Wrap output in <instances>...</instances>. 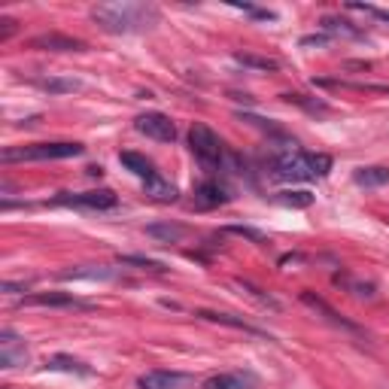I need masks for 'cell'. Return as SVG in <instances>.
<instances>
[{
	"label": "cell",
	"instance_id": "obj_1",
	"mask_svg": "<svg viewBox=\"0 0 389 389\" xmlns=\"http://www.w3.org/2000/svg\"><path fill=\"white\" fill-rule=\"evenodd\" d=\"M92 19L107 34H143V31H153L155 24L162 22V13H158V6H153V3H131V0H122V3L94 6Z\"/></svg>",
	"mask_w": 389,
	"mask_h": 389
},
{
	"label": "cell",
	"instance_id": "obj_2",
	"mask_svg": "<svg viewBox=\"0 0 389 389\" xmlns=\"http://www.w3.org/2000/svg\"><path fill=\"white\" fill-rule=\"evenodd\" d=\"M271 180L280 183H302V180H323L332 171V158L323 153H302V149H289L283 155H274L271 164Z\"/></svg>",
	"mask_w": 389,
	"mask_h": 389
},
{
	"label": "cell",
	"instance_id": "obj_3",
	"mask_svg": "<svg viewBox=\"0 0 389 389\" xmlns=\"http://www.w3.org/2000/svg\"><path fill=\"white\" fill-rule=\"evenodd\" d=\"M189 146H192L194 158H198L207 174L225 171V146H222V140H219V134L213 128L194 122L192 131H189Z\"/></svg>",
	"mask_w": 389,
	"mask_h": 389
},
{
	"label": "cell",
	"instance_id": "obj_4",
	"mask_svg": "<svg viewBox=\"0 0 389 389\" xmlns=\"http://www.w3.org/2000/svg\"><path fill=\"white\" fill-rule=\"evenodd\" d=\"M85 146L83 143H34V146H19V149H3V162H58V158H76L83 155Z\"/></svg>",
	"mask_w": 389,
	"mask_h": 389
},
{
	"label": "cell",
	"instance_id": "obj_5",
	"mask_svg": "<svg viewBox=\"0 0 389 389\" xmlns=\"http://www.w3.org/2000/svg\"><path fill=\"white\" fill-rule=\"evenodd\" d=\"M302 304H307L311 307L313 313H320L325 323L329 325H334V329H341V332H350V334H356V338H365V329H362V325H356V323H350L347 316H341L338 311H334V307L325 302V298H320V295H313V292H302Z\"/></svg>",
	"mask_w": 389,
	"mask_h": 389
},
{
	"label": "cell",
	"instance_id": "obj_6",
	"mask_svg": "<svg viewBox=\"0 0 389 389\" xmlns=\"http://www.w3.org/2000/svg\"><path fill=\"white\" fill-rule=\"evenodd\" d=\"M116 192L113 189H94V192H61L55 198V204H67V207H85V210H110L116 207Z\"/></svg>",
	"mask_w": 389,
	"mask_h": 389
},
{
	"label": "cell",
	"instance_id": "obj_7",
	"mask_svg": "<svg viewBox=\"0 0 389 389\" xmlns=\"http://www.w3.org/2000/svg\"><path fill=\"white\" fill-rule=\"evenodd\" d=\"M134 128L140 134L158 140V143H174L176 140V125L164 116V113H143V116L134 119Z\"/></svg>",
	"mask_w": 389,
	"mask_h": 389
},
{
	"label": "cell",
	"instance_id": "obj_8",
	"mask_svg": "<svg viewBox=\"0 0 389 389\" xmlns=\"http://www.w3.org/2000/svg\"><path fill=\"white\" fill-rule=\"evenodd\" d=\"M28 362V347L13 329L0 332V368H19Z\"/></svg>",
	"mask_w": 389,
	"mask_h": 389
},
{
	"label": "cell",
	"instance_id": "obj_9",
	"mask_svg": "<svg viewBox=\"0 0 389 389\" xmlns=\"http://www.w3.org/2000/svg\"><path fill=\"white\" fill-rule=\"evenodd\" d=\"M232 201V192L225 189L219 180H207V183H201L198 189H194V201L192 204L198 207V210H213V207H222Z\"/></svg>",
	"mask_w": 389,
	"mask_h": 389
},
{
	"label": "cell",
	"instance_id": "obj_10",
	"mask_svg": "<svg viewBox=\"0 0 389 389\" xmlns=\"http://www.w3.org/2000/svg\"><path fill=\"white\" fill-rule=\"evenodd\" d=\"M31 49H40V52H85V43L76 40V37H64V34H40V37H31L28 40Z\"/></svg>",
	"mask_w": 389,
	"mask_h": 389
},
{
	"label": "cell",
	"instance_id": "obj_11",
	"mask_svg": "<svg viewBox=\"0 0 389 389\" xmlns=\"http://www.w3.org/2000/svg\"><path fill=\"white\" fill-rule=\"evenodd\" d=\"M201 389H259V377L253 371H228V374L207 377Z\"/></svg>",
	"mask_w": 389,
	"mask_h": 389
},
{
	"label": "cell",
	"instance_id": "obj_12",
	"mask_svg": "<svg viewBox=\"0 0 389 389\" xmlns=\"http://www.w3.org/2000/svg\"><path fill=\"white\" fill-rule=\"evenodd\" d=\"M192 377L183 371H146L137 377V389H180Z\"/></svg>",
	"mask_w": 389,
	"mask_h": 389
},
{
	"label": "cell",
	"instance_id": "obj_13",
	"mask_svg": "<svg viewBox=\"0 0 389 389\" xmlns=\"http://www.w3.org/2000/svg\"><path fill=\"white\" fill-rule=\"evenodd\" d=\"M24 307H88L85 302H79L70 292H37V295H24Z\"/></svg>",
	"mask_w": 389,
	"mask_h": 389
},
{
	"label": "cell",
	"instance_id": "obj_14",
	"mask_svg": "<svg viewBox=\"0 0 389 389\" xmlns=\"http://www.w3.org/2000/svg\"><path fill=\"white\" fill-rule=\"evenodd\" d=\"M146 194H149L153 201H158V204H171V201H176V194H180V192H176L174 183H167L164 176L155 171V174L146 180Z\"/></svg>",
	"mask_w": 389,
	"mask_h": 389
},
{
	"label": "cell",
	"instance_id": "obj_15",
	"mask_svg": "<svg viewBox=\"0 0 389 389\" xmlns=\"http://www.w3.org/2000/svg\"><path fill=\"white\" fill-rule=\"evenodd\" d=\"M353 183L365 185V189H380V185H389V167H380V164L359 167V171L353 174Z\"/></svg>",
	"mask_w": 389,
	"mask_h": 389
},
{
	"label": "cell",
	"instance_id": "obj_16",
	"mask_svg": "<svg viewBox=\"0 0 389 389\" xmlns=\"http://www.w3.org/2000/svg\"><path fill=\"white\" fill-rule=\"evenodd\" d=\"M119 162L125 164V167H128V171L134 174V176H140V180H143V183H146L153 174H155L153 162H149L146 155H140V153H122V155H119Z\"/></svg>",
	"mask_w": 389,
	"mask_h": 389
},
{
	"label": "cell",
	"instance_id": "obj_17",
	"mask_svg": "<svg viewBox=\"0 0 389 389\" xmlns=\"http://www.w3.org/2000/svg\"><path fill=\"white\" fill-rule=\"evenodd\" d=\"M46 368H52V371H67V374H83V377L92 374V368H88L85 362H79L73 356H64V353H58V356L46 359Z\"/></svg>",
	"mask_w": 389,
	"mask_h": 389
},
{
	"label": "cell",
	"instance_id": "obj_18",
	"mask_svg": "<svg viewBox=\"0 0 389 389\" xmlns=\"http://www.w3.org/2000/svg\"><path fill=\"white\" fill-rule=\"evenodd\" d=\"M146 234L155 237V241H162V243H176L185 234V228L176 225V222H155V225H146Z\"/></svg>",
	"mask_w": 389,
	"mask_h": 389
},
{
	"label": "cell",
	"instance_id": "obj_19",
	"mask_svg": "<svg viewBox=\"0 0 389 389\" xmlns=\"http://www.w3.org/2000/svg\"><path fill=\"white\" fill-rule=\"evenodd\" d=\"M234 61H237V64H243V67H250V70H264V73H271V70H277V67H280V61H277V58L253 55V52H237Z\"/></svg>",
	"mask_w": 389,
	"mask_h": 389
},
{
	"label": "cell",
	"instance_id": "obj_20",
	"mask_svg": "<svg viewBox=\"0 0 389 389\" xmlns=\"http://www.w3.org/2000/svg\"><path fill=\"white\" fill-rule=\"evenodd\" d=\"M61 280H113L116 271L113 268H73V271H61Z\"/></svg>",
	"mask_w": 389,
	"mask_h": 389
},
{
	"label": "cell",
	"instance_id": "obj_21",
	"mask_svg": "<svg viewBox=\"0 0 389 389\" xmlns=\"http://www.w3.org/2000/svg\"><path fill=\"white\" fill-rule=\"evenodd\" d=\"M198 316H204V320H210V323H219V325H232V329L250 332V334H262L259 329H253L250 323L237 320V316H232V313H219V311H198Z\"/></svg>",
	"mask_w": 389,
	"mask_h": 389
},
{
	"label": "cell",
	"instance_id": "obj_22",
	"mask_svg": "<svg viewBox=\"0 0 389 389\" xmlns=\"http://www.w3.org/2000/svg\"><path fill=\"white\" fill-rule=\"evenodd\" d=\"M277 201L283 207H311L313 204V194L311 192H280Z\"/></svg>",
	"mask_w": 389,
	"mask_h": 389
},
{
	"label": "cell",
	"instance_id": "obj_23",
	"mask_svg": "<svg viewBox=\"0 0 389 389\" xmlns=\"http://www.w3.org/2000/svg\"><path fill=\"white\" fill-rule=\"evenodd\" d=\"M40 88L52 94H64V92H76L79 83L76 79H40Z\"/></svg>",
	"mask_w": 389,
	"mask_h": 389
},
{
	"label": "cell",
	"instance_id": "obj_24",
	"mask_svg": "<svg viewBox=\"0 0 389 389\" xmlns=\"http://www.w3.org/2000/svg\"><path fill=\"white\" fill-rule=\"evenodd\" d=\"M119 262H122V264H137V268H143V271H155V274H164V271H167L162 262L146 259V255H119Z\"/></svg>",
	"mask_w": 389,
	"mask_h": 389
},
{
	"label": "cell",
	"instance_id": "obj_25",
	"mask_svg": "<svg viewBox=\"0 0 389 389\" xmlns=\"http://www.w3.org/2000/svg\"><path fill=\"white\" fill-rule=\"evenodd\" d=\"M323 28L329 31V34H344V37H359V31L353 28L350 22H344V19H334V15H329V19H323Z\"/></svg>",
	"mask_w": 389,
	"mask_h": 389
},
{
	"label": "cell",
	"instance_id": "obj_26",
	"mask_svg": "<svg viewBox=\"0 0 389 389\" xmlns=\"http://www.w3.org/2000/svg\"><path fill=\"white\" fill-rule=\"evenodd\" d=\"M237 286L250 292V295H253V298H255V302H259V304H264V307H271V311H280V302H277V298L264 295V292H262V289H255L253 283H243V280H237Z\"/></svg>",
	"mask_w": 389,
	"mask_h": 389
},
{
	"label": "cell",
	"instance_id": "obj_27",
	"mask_svg": "<svg viewBox=\"0 0 389 389\" xmlns=\"http://www.w3.org/2000/svg\"><path fill=\"white\" fill-rule=\"evenodd\" d=\"M225 232L241 234V237H246V241H253V243H264V234H262V232H255V228H246V225H228Z\"/></svg>",
	"mask_w": 389,
	"mask_h": 389
},
{
	"label": "cell",
	"instance_id": "obj_28",
	"mask_svg": "<svg viewBox=\"0 0 389 389\" xmlns=\"http://www.w3.org/2000/svg\"><path fill=\"white\" fill-rule=\"evenodd\" d=\"M15 31H19V22L10 19V15H3V19H0V43H6Z\"/></svg>",
	"mask_w": 389,
	"mask_h": 389
},
{
	"label": "cell",
	"instance_id": "obj_29",
	"mask_svg": "<svg viewBox=\"0 0 389 389\" xmlns=\"http://www.w3.org/2000/svg\"><path fill=\"white\" fill-rule=\"evenodd\" d=\"M350 10H362V13H371L380 22H389V10H377V6H368V3H350Z\"/></svg>",
	"mask_w": 389,
	"mask_h": 389
},
{
	"label": "cell",
	"instance_id": "obj_30",
	"mask_svg": "<svg viewBox=\"0 0 389 389\" xmlns=\"http://www.w3.org/2000/svg\"><path fill=\"white\" fill-rule=\"evenodd\" d=\"M3 292H10V295H19V292H28V283H3Z\"/></svg>",
	"mask_w": 389,
	"mask_h": 389
},
{
	"label": "cell",
	"instance_id": "obj_31",
	"mask_svg": "<svg viewBox=\"0 0 389 389\" xmlns=\"http://www.w3.org/2000/svg\"><path fill=\"white\" fill-rule=\"evenodd\" d=\"M325 40H329L325 34H313V37H304V40H302V46H323Z\"/></svg>",
	"mask_w": 389,
	"mask_h": 389
}]
</instances>
